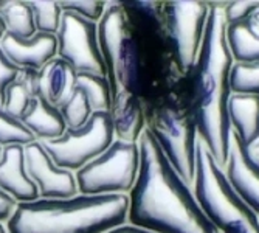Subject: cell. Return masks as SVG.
Masks as SVG:
<instances>
[{"instance_id":"cell-13","label":"cell","mask_w":259,"mask_h":233,"mask_svg":"<svg viewBox=\"0 0 259 233\" xmlns=\"http://www.w3.org/2000/svg\"><path fill=\"white\" fill-rule=\"evenodd\" d=\"M0 49L20 70L30 68L40 72L52 59H55L58 53V42L55 34L47 33H36L31 39L27 41L7 33L0 41Z\"/></svg>"},{"instance_id":"cell-22","label":"cell","mask_w":259,"mask_h":233,"mask_svg":"<svg viewBox=\"0 0 259 233\" xmlns=\"http://www.w3.org/2000/svg\"><path fill=\"white\" fill-rule=\"evenodd\" d=\"M75 86L84 90L93 112H110L112 92L106 76L92 73H76Z\"/></svg>"},{"instance_id":"cell-26","label":"cell","mask_w":259,"mask_h":233,"mask_svg":"<svg viewBox=\"0 0 259 233\" xmlns=\"http://www.w3.org/2000/svg\"><path fill=\"white\" fill-rule=\"evenodd\" d=\"M31 132L20 123V120L14 119L4 109H0V146L5 148L10 145H22L25 146L34 142Z\"/></svg>"},{"instance_id":"cell-3","label":"cell","mask_w":259,"mask_h":233,"mask_svg":"<svg viewBox=\"0 0 259 233\" xmlns=\"http://www.w3.org/2000/svg\"><path fill=\"white\" fill-rule=\"evenodd\" d=\"M127 195L36 199L20 202L7 221L8 233H107L127 222Z\"/></svg>"},{"instance_id":"cell-1","label":"cell","mask_w":259,"mask_h":233,"mask_svg":"<svg viewBox=\"0 0 259 233\" xmlns=\"http://www.w3.org/2000/svg\"><path fill=\"white\" fill-rule=\"evenodd\" d=\"M137 143L140 168L127 195L129 225L151 233H219L146 128Z\"/></svg>"},{"instance_id":"cell-34","label":"cell","mask_w":259,"mask_h":233,"mask_svg":"<svg viewBox=\"0 0 259 233\" xmlns=\"http://www.w3.org/2000/svg\"><path fill=\"white\" fill-rule=\"evenodd\" d=\"M7 34V28H5V23L2 20V17H0V41L4 39V36Z\"/></svg>"},{"instance_id":"cell-4","label":"cell","mask_w":259,"mask_h":233,"mask_svg":"<svg viewBox=\"0 0 259 233\" xmlns=\"http://www.w3.org/2000/svg\"><path fill=\"white\" fill-rule=\"evenodd\" d=\"M193 195L219 233H259V218L234 191L208 148L197 142Z\"/></svg>"},{"instance_id":"cell-2","label":"cell","mask_w":259,"mask_h":233,"mask_svg":"<svg viewBox=\"0 0 259 233\" xmlns=\"http://www.w3.org/2000/svg\"><path fill=\"white\" fill-rule=\"evenodd\" d=\"M225 5L227 2H209L200 53L194 67L185 76L186 103L199 140L222 170L227 165L230 151V70L234 64L225 39Z\"/></svg>"},{"instance_id":"cell-10","label":"cell","mask_w":259,"mask_h":233,"mask_svg":"<svg viewBox=\"0 0 259 233\" xmlns=\"http://www.w3.org/2000/svg\"><path fill=\"white\" fill-rule=\"evenodd\" d=\"M58 58L65 61L76 73L106 76V65L98 44V23L75 13L62 11L56 33Z\"/></svg>"},{"instance_id":"cell-27","label":"cell","mask_w":259,"mask_h":233,"mask_svg":"<svg viewBox=\"0 0 259 233\" xmlns=\"http://www.w3.org/2000/svg\"><path fill=\"white\" fill-rule=\"evenodd\" d=\"M62 11L75 13L87 20L92 22H100L103 17L107 4L106 2H59Z\"/></svg>"},{"instance_id":"cell-8","label":"cell","mask_w":259,"mask_h":233,"mask_svg":"<svg viewBox=\"0 0 259 233\" xmlns=\"http://www.w3.org/2000/svg\"><path fill=\"white\" fill-rule=\"evenodd\" d=\"M113 140L115 134L110 113L93 112L82 128H67L61 137L40 143L58 168L73 173L101 156L113 143Z\"/></svg>"},{"instance_id":"cell-11","label":"cell","mask_w":259,"mask_h":233,"mask_svg":"<svg viewBox=\"0 0 259 233\" xmlns=\"http://www.w3.org/2000/svg\"><path fill=\"white\" fill-rule=\"evenodd\" d=\"M23 154L27 174L37 186L39 199H67L78 195L75 174L58 168L40 142L25 145Z\"/></svg>"},{"instance_id":"cell-19","label":"cell","mask_w":259,"mask_h":233,"mask_svg":"<svg viewBox=\"0 0 259 233\" xmlns=\"http://www.w3.org/2000/svg\"><path fill=\"white\" fill-rule=\"evenodd\" d=\"M39 93V72L23 68L20 70L16 81H13L7 89L4 110L14 119L20 120L28 110L33 98L37 97Z\"/></svg>"},{"instance_id":"cell-21","label":"cell","mask_w":259,"mask_h":233,"mask_svg":"<svg viewBox=\"0 0 259 233\" xmlns=\"http://www.w3.org/2000/svg\"><path fill=\"white\" fill-rule=\"evenodd\" d=\"M225 39L234 62L259 61V39L248 30L245 22L227 23Z\"/></svg>"},{"instance_id":"cell-12","label":"cell","mask_w":259,"mask_h":233,"mask_svg":"<svg viewBox=\"0 0 259 233\" xmlns=\"http://www.w3.org/2000/svg\"><path fill=\"white\" fill-rule=\"evenodd\" d=\"M224 171L234 191L259 218V168L248 159L245 145L234 132L230 137L228 160Z\"/></svg>"},{"instance_id":"cell-7","label":"cell","mask_w":259,"mask_h":233,"mask_svg":"<svg viewBox=\"0 0 259 233\" xmlns=\"http://www.w3.org/2000/svg\"><path fill=\"white\" fill-rule=\"evenodd\" d=\"M140 168L138 143L113 140L97 159L76 171L78 193L85 196L129 195Z\"/></svg>"},{"instance_id":"cell-20","label":"cell","mask_w":259,"mask_h":233,"mask_svg":"<svg viewBox=\"0 0 259 233\" xmlns=\"http://www.w3.org/2000/svg\"><path fill=\"white\" fill-rule=\"evenodd\" d=\"M0 17L14 37L27 41L37 33L30 2H0Z\"/></svg>"},{"instance_id":"cell-29","label":"cell","mask_w":259,"mask_h":233,"mask_svg":"<svg viewBox=\"0 0 259 233\" xmlns=\"http://www.w3.org/2000/svg\"><path fill=\"white\" fill-rule=\"evenodd\" d=\"M257 5H259V2H227V5H225L227 23L244 22Z\"/></svg>"},{"instance_id":"cell-31","label":"cell","mask_w":259,"mask_h":233,"mask_svg":"<svg viewBox=\"0 0 259 233\" xmlns=\"http://www.w3.org/2000/svg\"><path fill=\"white\" fill-rule=\"evenodd\" d=\"M244 22H245V25L248 27V30L259 39V5L251 11V14Z\"/></svg>"},{"instance_id":"cell-25","label":"cell","mask_w":259,"mask_h":233,"mask_svg":"<svg viewBox=\"0 0 259 233\" xmlns=\"http://www.w3.org/2000/svg\"><path fill=\"white\" fill-rule=\"evenodd\" d=\"M37 33L55 34L59 30L62 8L59 2H30Z\"/></svg>"},{"instance_id":"cell-16","label":"cell","mask_w":259,"mask_h":233,"mask_svg":"<svg viewBox=\"0 0 259 233\" xmlns=\"http://www.w3.org/2000/svg\"><path fill=\"white\" fill-rule=\"evenodd\" d=\"M20 123L31 132L37 142L55 140L61 137L67 129V125L58 107L50 104L40 93L33 98L28 110L20 119Z\"/></svg>"},{"instance_id":"cell-18","label":"cell","mask_w":259,"mask_h":233,"mask_svg":"<svg viewBox=\"0 0 259 233\" xmlns=\"http://www.w3.org/2000/svg\"><path fill=\"white\" fill-rule=\"evenodd\" d=\"M75 76L76 72L61 58L52 59L39 72V89L40 95L59 107L75 89Z\"/></svg>"},{"instance_id":"cell-33","label":"cell","mask_w":259,"mask_h":233,"mask_svg":"<svg viewBox=\"0 0 259 233\" xmlns=\"http://www.w3.org/2000/svg\"><path fill=\"white\" fill-rule=\"evenodd\" d=\"M107 233H151V231H146V230H141V228H137V227H132L129 224H124L121 227H116Z\"/></svg>"},{"instance_id":"cell-14","label":"cell","mask_w":259,"mask_h":233,"mask_svg":"<svg viewBox=\"0 0 259 233\" xmlns=\"http://www.w3.org/2000/svg\"><path fill=\"white\" fill-rule=\"evenodd\" d=\"M0 190L17 204L39 199L37 186L25 170V154L22 145H10L0 157Z\"/></svg>"},{"instance_id":"cell-28","label":"cell","mask_w":259,"mask_h":233,"mask_svg":"<svg viewBox=\"0 0 259 233\" xmlns=\"http://www.w3.org/2000/svg\"><path fill=\"white\" fill-rule=\"evenodd\" d=\"M20 73V68L16 67L2 52L0 49V109H4L5 104V95H7V89L13 81Z\"/></svg>"},{"instance_id":"cell-15","label":"cell","mask_w":259,"mask_h":233,"mask_svg":"<svg viewBox=\"0 0 259 233\" xmlns=\"http://www.w3.org/2000/svg\"><path fill=\"white\" fill-rule=\"evenodd\" d=\"M110 116L116 140L126 143H137L145 131L146 116L140 98L131 93H120L112 98Z\"/></svg>"},{"instance_id":"cell-24","label":"cell","mask_w":259,"mask_h":233,"mask_svg":"<svg viewBox=\"0 0 259 233\" xmlns=\"http://www.w3.org/2000/svg\"><path fill=\"white\" fill-rule=\"evenodd\" d=\"M231 93L259 95V61L234 62L230 70Z\"/></svg>"},{"instance_id":"cell-9","label":"cell","mask_w":259,"mask_h":233,"mask_svg":"<svg viewBox=\"0 0 259 233\" xmlns=\"http://www.w3.org/2000/svg\"><path fill=\"white\" fill-rule=\"evenodd\" d=\"M208 14L209 2L163 4L164 37L183 76L190 73L199 58Z\"/></svg>"},{"instance_id":"cell-35","label":"cell","mask_w":259,"mask_h":233,"mask_svg":"<svg viewBox=\"0 0 259 233\" xmlns=\"http://www.w3.org/2000/svg\"><path fill=\"white\" fill-rule=\"evenodd\" d=\"M0 233H8V231H7V228L4 227V224H2V222H0Z\"/></svg>"},{"instance_id":"cell-6","label":"cell","mask_w":259,"mask_h":233,"mask_svg":"<svg viewBox=\"0 0 259 233\" xmlns=\"http://www.w3.org/2000/svg\"><path fill=\"white\" fill-rule=\"evenodd\" d=\"M146 129L152 134L176 173L193 188L199 135L188 103L157 106L149 115Z\"/></svg>"},{"instance_id":"cell-30","label":"cell","mask_w":259,"mask_h":233,"mask_svg":"<svg viewBox=\"0 0 259 233\" xmlns=\"http://www.w3.org/2000/svg\"><path fill=\"white\" fill-rule=\"evenodd\" d=\"M17 202L0 190V222H7L14 213Z\"/></svg>"},{"instance_id":"cell-36","label":"cell","mask_w":259,"mask_h":233,"mask_svg":"<svg viewBox=\"0 0 259 233\" xmlns=\"http://www.w3.org/2000/svg\"><path fill=\"white\" fill-rule=\"evenodd\" d=\"M2 149H4V148H2V146H0V157H2Z\"/></svg>"},{"instance_id":"cell-32","label":"cell","mask_w":259,"mask_h":233,"mask_svg":"<svg viewBox=\"0 0 259 233\" xmlns=\"http://www.w3.org/2000/svg\"><path fill=\"white\" fill-rule=\"evenodd\" d=\"M245 152H247L248 159L259 168V137L256 140H253L250 145H245Z\"/></svg>"},{"instance_id":"cell-17","label":"cell","mask_w":259,"mask_h":233,"mask_svg":"<svg viewBox=\"0 0 259 233\" xmlns=\"http://www.w3.org/2000/svg\"><path fill=\"white\" fill-rule=\"evenodd\" d=\"M228 120L231 132L236 134L244 145H250L259 137V95L231 93Z\"/></svg>"},{"instance_id":"cell-5","label":"cell","mask_w":259,"mask_h":233,"mask_svg":"<svg viewBox=\"0 0 259 233\" xmlns=\"http://www.w3.org/2000/svg\"><path fill=\"white\" fill-rule=\"evenodd\" d=\"M98 44L106 65L112 98L120 93L138 97L141 90V58L138 42L129 25L124 5L107 4L98 22Z\"/></svg>"},{"instance_id":"cell-23","label":"cell","mask_w":259,"mask_h":233,"mask_svg":"<svg viewBox=\"0 0 259 233\" xmlns=\"http://www.w3.org/2000/svg\"><path fill=\"white\" fill-rule=\"evenodd\" d=\"M58 110L61 112L67 128H70V129L82 128L90 120V116L93 113L87 95L84 93L82 89H79L76 86H75L73 92L70 93V97L58 107Z\"/></svg>"}]
</instances>
